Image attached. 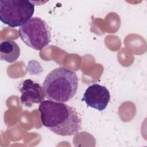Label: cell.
I'll return each mask as SVG.
<instances>
[{
    "mask_svg": "<svg viewBox=\"0 0 147 147\" xmlns=\"http://www.w3.org/2000/svg\"><path fill=\"white\" fill-rule=\"evenodd\" d=\"M34 11V5L28 0L0 1V20L10 28L21 26L29 21Z\"/></svg>",
    "mask_w": 147,
    "mask_h": 147,
    "instance_id": "obj_3",
    "label": "cell"
},
{
    "mask_svg": "<svg viewBox=\"0 0 147 147\" xmlns=\"http://www.w3.org/2000/svg\"><path fill=\"white\" fill-rule=\"evenodd\" d=\"M78 88L76 74L62 67L51 71L46 76L42 84L45 97L58 102H68L75 96Z\"/></svg>",
    "mask_w": 147,
    "mask_h": 147,
    "instance_id": "obj_2",
    "label": "cell"
},
{
    "mask_svg": "<svg viewBox=\"0 0 147 147\" xmlns=\"http://www.w3.org/2000/svg\"><path fill=\"white\" fill-rule=\"evenodd\" d=\"M18 88L21 93V102L25 106L31 107L34 103H40L45 98L42 87L31 79L24 80Z\"/></svg>",
    "mask_w": 147,
    "mask_h": 147,
    "instance_id": "obj_6",
    "label": "cell"
},
{
    "mask_svg": "<svg viewBox=\"0 0 147 147\" xmlns=\"http://www.w3.org/2000/svg\"><path fill=\"white\" fill-rule=\"evenodd\" d=\"M82 100L88 106L101 111L106 108L110 100V94L106 87L94 83L87 88Z\"/></svg>",
    "mask_w": 147,
    "mask_h": 147,
    "instance_id": "obj_5",
    "label": "cell"
},
{
    "mask_svg": "<svg viewBox=\"0 0 147 147\" xmlns=\"http://www.w3.org/2000/svg\"><path fill=\"white\" fill-rule=\"evenodd\" d=\"M20 55L19 45L13 40H6L1 42L0 58L1 60L11 63L15 62Z\"/></svg>",
    "mask_w": 147,
    "mask_h": 147,
    "instance_id": "obj_7",
    "label": "cell"
},
{
    "mask_svg": "<svg viewBox=\"0 0 147 147\" xmlns=\"http://www.w3.org/2000/svg\"><path fill=\"white\" fill-rule=\"evenodd\" d=\"M38 110L42 125L57 135L73 136L81 128L82 119L76 109L63 102L44 100Z\"/></svg>",
    "mask_w": 147,
    "mask_h": 147,
    "instance_id": "obj_1",
    "label": "cell"
},
{
    "mask_svg": "<svg viewBox=\"0 0 147 147\" xmlns=\"http://www.w3.org/2000/svg\"><path fill=\"white\" fill-rule=\"evenodd\" d=\"M20 37L28 47L41 50L51 41V33L48 24L40 17L31 18L19 29Z\"/></svg>",
    "mask_w": 147,
    "mask_h": 147,
    "instance_id": "obj_4",
    "label": "cell"
}]
</instances>
